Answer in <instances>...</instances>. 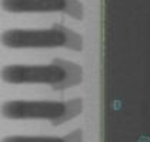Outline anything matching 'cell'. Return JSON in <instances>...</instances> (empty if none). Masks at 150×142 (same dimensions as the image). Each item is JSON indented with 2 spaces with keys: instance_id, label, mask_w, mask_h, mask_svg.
Segmentation results:
<instances>
[{
  "instance_id": "obj_1",
  "label": "cell",
  "mask_w": 150,
  "mask_h": 142,
  "mask_svg": "<svg viewBox=\"0 0 150 142\" xmlns=\"http://www.w3.org/2000/svg\"><path fill=\"white\" fill-rule=\"evenodd\" d=\"M1 79L10 85H47L63 91L80 85L83 69L74 62L56 58L47 65H7Z\"/></svg>"
},
{
  "instance_id": "obj_2",
  "label": "cell",
  "mask_w": 150,
  "mask_h": 142,
  "mask_svg": "<svg viewBox=\"0 0 150 142\" xmlns=\"http://www.w3.org/2000/svg\"><path fill=\"white\" fill-rule=\"evenodd\" d=\"M83 101H7L1 106L3 116L13 121H49L52 125H63L80 115Z\"/></svg>"
},
{
  "instance_id": "obj_3",
  "label": "cell",
  "mask_w": 150,
  "mask_h": 142,
  "mask_svg": "<svg viewBox=\"0 0 150 142\" xmlns=\"http://www.w3.org/2000/svg\"><path fill=\"white\" fill-rule=\"evenodd\" d=\"M1 43L9 49H52L66 47L73 52L83 50V36L53 24L49 29H9L1 33Z\"/></svg>"
},
{
  "instance_id": "obj_4",
  "label": "cell",
  "mask_w": 150,
  "mask_h": 142,
  "mask_svg": "<svg viewBox=\"0 0 150 142\" xmlns=\"http://www.w3.org/2000/svg\"><path fill=\"white\" fill-rule=\"evenodd\" d=\"M1 7L9 13L63 12L74 20L84 17L79 0H1Z\"/></svg>"
},
{
  "instance_id": "obj_5",
  "label": "cell",
  "mask_w": 150,
  "mask_h": 142,
  "mask_svg": "<svg viewBox=\"0 0 150 142\" xmlns=\"http://www.w3.org/2000/svg\"><path fill=\"white\" fill-rule=\"evenodd\" d=\"M1 142H83V131L74 129L63 136H45V135H9Z\"/></svg>"
}]
</instances>
